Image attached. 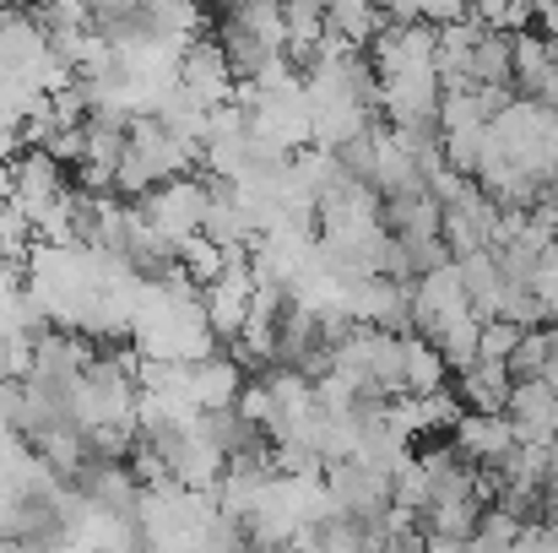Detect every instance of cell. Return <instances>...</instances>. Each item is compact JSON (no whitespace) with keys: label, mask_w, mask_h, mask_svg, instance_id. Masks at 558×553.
I'll use <instances>...</instances> for the list:
<instances>
[{"label":"cell","mask_w":558,"mask_h":553,"mask_svg":"<svg viewBox=\"0 0 558 553\" xmlns=\"http://www.w3.org/2000/svg\"><path fill=\"white\" fill-rule=\"evenodd\" d=\"M250 299H255L250 261H228L211 282H201V315H206V326H211L217 342L239 337V326L250 321Z\"/></svg>","instance_id":"obj_5"},{"label":"cell","mask_w":558,"mask_h":553,"mask_svg":"<svg viewBox=\"0 0 558 553\" xmlns=\"http://www.w3.org/2000/svg\"><path fill=\"white\" fill-rule=\"evenodd\" d=\"M244 120H250V136H260L277 153L304 147L310 142V93H304V76H293L282 87H255L250 104H244Z\"/></svg>","instance_id":"obj_1"},{"label":"cell","mask_w":558,"mask_h":553,"mask_svg":"<svg viewBox=\"0 0 558 553\" xmlns=\"http://www.w3.org/2000/svg\"><path fill=\"white\" fill-rule=\"evenodd\" d=\"M0 201H11V175H5V164H0Z\"/></svg>","instance_id":"obj_23"},{"label":"cell","mask_w":558,"mask_h":553,"mask_svg":"<svg viewBox=\"0 0 558 553\" xmlns=\"http://www.w3.org/2000/svg\"><path fill=\"white\" fill-rule=\"evenodd\" d=\"M477 332H483V321H477L472 310H461V315H450V321H439V326L428 332V342L439 348V359H445L450 374L477 364Z\"/></svg>","instance_id":"obj_12"},{"label":"cell","mask_w":558,"mask_h":553,"mask_svg":"<svg viewBox=\"0 0 558 553\" xmlns=\"http://www.w3.org/2000/svg\"><path fill=\"white\" fill-rule=\"evenodd\" d=\"M233 65H228V55L217 49V38H190L185 55H180V87H185L190 98H201V104H228L233 98Z\"/></svg>","instance_id":"obj_8"},{"label":"cell","mask_w":558,"mask_h":553,"mask_svg":"<svg viewBox=\"0 0 558 553\" xmlns=\"http://www.w3.org/2000/svg\"><path fill=\"white\" fill-rule=\"evenodd\" d=\"M543 364H548V326H526L521 342L510 348L505 369H510L515 380H526V374H543Z\"/></svg>","instance_id":"obj_19"},{"label":"cell","mask_w":558,"mask_h":553,"mask_svg":"<svg viewBox=\"0 0 558 553\" xmlns=\"http://www.w3.org/2000/svg\"><path fill=\"white\" fill-rule=\"evenodd\" d=\"M521 332L526 326H515V321H505V315H488L483 321V332H477V359H510V348L521 342Z\"/></svg>","instance_id":"obj_20"},{"label":"cell","mask_w":558,"mask_h":553,"mask_svg":"<svg viewBox=\"0 0 558 553\" xmlns=\"http://www.w3.org/2000/svg\"><path fill=\"white\" fill-rule=\"evenodd\" d=\"M320 478H326L337 510H348V516H359V521L385 516V505H390V472L364 461V456H331V461L320 467Z\"/></svg>","instance_id":"obj_2"},{"label":"cell","mask_w":558,"mask_h":553,"mask_svg":"<svg viewBox=\"0 0 558 553\" xmlns=\"http://www.w3.org/2000/svg\"><path fill=\"white\" fill-rule=\"evenodd\" d=\"M136 206L153 217L158 233H169L174 244L201 228V212H206V175H174V180H158L147 195H136Z\"/></svg>","instance_id":"obj_4"},{"label":"cell","mask_w":558,"mask_h":553,"mask_svg":"<svg viewBox=\"0 0 558 553\" xmlns=\"http://www.w3.org/2000/svg\"><path fill=\"white\" fill-rule=\"evenodd\" d=\"M385 27V11L374 0H326V33H337L342 44L369 49V38Z\"/></svg>","instance_id":"obj_13"},{"label":"cell","mask_w":558,"mask_h":553,"mask_svg":"<svg viewBox=\"0 0 558 553\" xmlns=\"http://www.w3.org/2000/svg\"><path fill=\"white\" fill-rule=\"evenodd\" d=\"M461 310H466V282H461L456 255L412 277V332L428 337L439 321H450V315H461Z\"/></svg>","instance_id":"obj_6"},{"label":"cell","mask_w":558,"mask_h":553,"mask_svg":"<svg viewBox=\"0 0 558 553\" xmlns=\"http://www.w3.org/2000/svg\"><path fill=\"white\" fill-rule=\"evenodd\" d=\"M401 385L407 390H439V385H450V369H445L439 348L423 332H401Z\"/></svg>","instance_id":"obj_11"},{"label":"cell","mask_w":558,"mask_h":553,"mask_svg":"<svg viewBox=\"0 0 558 553\" xmlns=\"http://www.w3.org/2000/svg\"><path fill=\"white\" fill-rule=\"evenodd\" d=\"M483 136H488V125H456V131H439V142H445V164L461 169V175H477Z\"/></svg>","instance_id":"obj_18"},{"label":"cell","mask_w":558,"mask_h":553,"mask_svg":"<svg viewBox=\"0 0 558 553\" xmlns=\"http://www.w3.org/2000/svg\"><path fill=\"white\" fill-rule=\"evenodd\" d=\"M477 82H510V33L505 27H483V38L472 44V87Z\"/></svg>","instance_id":"obj_14"},{"label":"cell","mask_w":558,"mask_h":553,"mask_svg":"<svg viewBox=\"0 0 558 553\" xmlns=\"http://www.w3.org/2000/svg\"><path fill=\"white\" fill-rule=\"evenodd\" d=\"M180 385H185V396L201 407V412L233 407V396H239V385H244V364H239L228 348H211V353L190 359L185 374H180Z\"/></svg>","instance_id":"obj_9"},{"label":"cell","mask_w":558,"mask_h":553,"mask_svg":"<svg viewBox=\"0 0 558 553\" xmlns=\"http://www.w3.org/2000/svg\"><path fill=\"white\" fill-rule=\"evenodd\" d=\"M537 27H543V33H548V38L558 44V0H554V5H543V11H537Z\"/></svg>","instance_id":"obj_21"},{"label":"cell","mask_w":558,"mask_h":553,"mask_svg":"<svg viewBox=\"0 0 558 553\" xmlns=\"http://www.w3.org/2000/svg\"><path fill=\"white\" fill-rule=\"evenodd\" d=\"M450 445H456L461 461L494 467L515 445V423H510V412H472V407H461V418L450 423Z\"/></svg>","instance_id":"obj_7"},{"label":"cell","mask_w":558,"mask_h":553,"mask_svg":"<svg viewBox=\"0 0 558 553\" xmlns=\"http://www.w3.org/2000/svg\"><path fill=\"white\" fill-rule=\"evenodd\" d=\"M543 494H548V510H558V456H554V467H548V489Z\"/></svg>","instance_id":"obj_22"},{"label":"cell","mask_w":558,"mask_h":553,"mask_svg":"<svg viewBox=\"0 0 558 553\" xmlns=\"http://www.w3.org/2000/svg\"><path fill=\"white\" fill-rule=\"evenodd\" d=\"M439 71L434 65H412V71H390L379 76V120L385 125H423L439 115Z\"/></svg>","instance_id":"obj_3"},{"label":"cell","mask_w":558,"mask_h":553,"mask_svg":"<svg viewBox=\"0 0 558 553\" xmlns=\"http://www.w3.org/2000/svg\"><path fill=\"white\" fill-rule=\"evenodd\" d=\"M510 385H515V374L499 364V359H477V364L461 369L456 396H461V407H472V412H505Z\"/></svg>","instance_id":"obj_10"},{"label":"cell","mask_w":558,"mask_h":553,"mask_svg":"<svg viewBox=\"0 0 558 553\" xmlns=\"http://www.w3.org/2000/svg\"><path fill=\"white\" fill-rule=\"evenodd\" d=\"M515 538H521V516H510L505 505H483L472 527V549H515Z\"/></svg>","instance_id":"obj_17"},{"label":"cell","mask_w":558,"mask_h":553,"mask_svg":"<svg viewBox=\"0 0 558 553\" xmlns=\"http://www.w3.org/2000/svg\"><path fill=\"white\" fill-rule=\"evenodd\" d=\"M499 315L515 321V326H543V299L526 277H505L499 282Z\"/></svg>","instance_id":"obj_16"},{"label":"cell","mask_w":558,"mask_h":553,"mask_svg":"<svg viewBox=\"0 0 558 553\" xmlns=\"http://www.w3.org/2000/svg\"><path fill=\"white\" fill-rule=\"evenodd\" d=\"M180 266H185L190 282L201 288V282H211V277L228 266V255H222V244H217L211 233H201V228H195V233L180 239Z\"/></svg>","instance_id":"obj_15"},{"label":"cell","mask_w":558,"mask_h":553,"mask_svg":"<svg viewBox=\"0 0 558 553\" xmlns=\"http://www.w3.org/2000/svg\"><path fill=\"white\" fill-rule=\"evenodd\" d=\"M206 5H211V16H217V11H228V5H239V0H206Z\"/></svg>","instance_id":"obj_24"}]
</instances>
